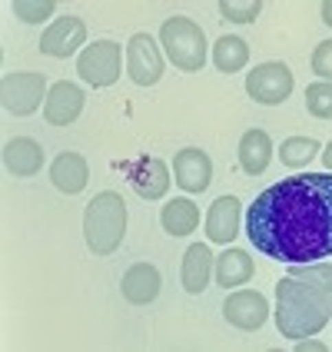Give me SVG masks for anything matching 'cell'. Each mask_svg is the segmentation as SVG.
I'll return each mask as SVG.
<instances>
[{
	"label": "cell",
	"instance_id": "cell-1",
	"mask_svg": "<svg viewBox=\"0 0 332 352\" xmlns=\"http://www.w3.org/2000/svg\"><path fill=\"white\" fill-rule=\"evenodd\" d=\"M250 243L276 263L332 256V176H289L256 196L246 216Z\"/></svg>",
	"mask_w": 332,
	"mask_h": 352
},
{
	"label": "cell",
	"instance_id": "cell-2",
	"mask_svg": "<svg viewBox=\"0 0 332 352\" xmlns=\"http://www.w3.org/2000/svg\"><path fill=\"white\" fill-rule=\"evenodd\" d=\"M332 319V302L322 289H316L313 283L283 276L276 286V326L286 339H306L326 329Z\"/></svg>",
	"mask_w": 332,
	"mask_h": 352
},
{
	"label": "cell",
	"instance_id": "cell-3",
	"mask_svg": "<svg viewBox=\"0 0 332 352\" xmlns=\"http://www.w3.org/2000/svg\"><path fill=\"white\" fill-rule=\"evenodd\" d=\"M83 236L93 256H110L120 250L123 236H126V203L113 190H103L90 199L87 213H83Z\"/></svg>",
	"mask_w": 332,
	"mask_h": 352
},
{
	"label": "cell",
	"instance_id": "cell-4",
	"mask_svg": "<svg viewBox=\"0 0 332 352\" xmlns=\"http://www.w3.org/2000/svg\"><path fill=\"white\" fill-rule=\"evenodd\" d=\"M159 43L176 70L196 74L206 63V34L190 17H166L159 27Z\"/></svg>",
	"mask_w": 332,
	"mask_h": 352
},
{
	"label": "cell",
	"instance_id": "cell-5",
	"mask_svg": "<svg viewBox=\"0 0 332 352\" xmlns=\"http://www.w3.org/2000/svg\"><path fill=\"white\" fill-rule=\"evenodd\" d=\"M50 87L43 74L34 70H23V74H7L0 80V100H3V110L14 113V117H30L34 110H40V100H47Z\"/></svg>",
	"mask_w": 332,
	"mask_h": 352
},
{
	"label": "cell",
	"instance_id": "cell-6",
	"mask_svg": "<svg viewBox=\"0 0 332 352\" xmlns=\"http://www.w3.org/2000/svg\"><path fill=\"white\" fill-rule=\"evenodd\" d=\"M120 43L117 40H97L90 47H83L77 57V74L90 87H110L120 80Z\"/></svg>",
	"mask_w": 332,
	"mask_h": 352
},
{
	"label": "cell",
	"instance_id": "cell-7",
	"mask_svg": "<svg viewBox=\"0 0 332 352\" xmlns=\"http://www.w3.org/2000/svg\"><path fill=\"white\" fill-rule=\"evenodd\" d=\"M293 70L286 67V63H279V60H269V63H259L250 70V77H246V94L256 100V103H263V107H279V103H286L289 94H293Z\"/></svg>",
	"mask_w": 332,
	"mask_h": 352
},
{
	"label": "cell",
	"instance_id": "cell-8",
	"mask_svg": "<svg viewBox=\"0 0 332 352\" xmlns=\"http://www.w3.org/2000/svg\"><path fill=\"white\" fill-rule=\"evenodd\" d=\"M123 60H126V74L137 87H153L163 77V54L150 34H133Z\"/></svg>",
	"mask_w": 332,
	"mask_h": 352
},
{
	"label": "cell",
	"instance_id": "cell-9",
	"mask_svg": "<svg viewBox=\"0 0 332 352\" xmlns=\"http://www.w3.org/2000/svg\"><path fill=\"white\" fill-rule=\"evenodd\" d=\"M80 43H87V23L80 17H57L47 30H43V37H40V54H47V57H74L80 50Z\"/></svg>",
	"mask_w": 332,
	"mask_h": 352
},
{
	"label": "cell",
	"instance_id": "cell-10",
	"mask_svg": "<svg viewBox=\"0 0 332 352\" xmlns=\"http://www.w3.org/2000/svg\"><path fill=\"white\" fill-rule=\"evenodd\" d=\"M223 316H226L230 326L243 329V333H253L269 319V302L256 289H239V293H233L223 302Z\"/></svg>",
	"mask_w": 332,
	"mask_h": 352
},
{
	"label": "cell",
	"instance_id": "cell-11",
	"mask_svg": "<svg viewBox=\"0 0 332 352\" xmlns=\"http://www.w3.org/2000/svg\"><path fill=\"white\" fill-rule=\"evenodd\" d=\"M83 90H80L77 83H70V80H60L50 87V94L43 100V117L47 123H54V126H70V123H77V117L83 113Z\"/></svg>",
	"mask_w": 332,
	"mask_h": 352
},
{
	"label": "cell",
	"instance_id": "cell-12",
	"mask_svg": "<svg viewBox=\"0 0 332 352\" xmlns=\"http://www.w3.org/2000/svg\"><path fill=\"white\" fill-rule=\"evenodd\" d=\"M173 179L179 183V190H186V193H203L206 186H210V179H213V163L210 157L203 153V150H196V146H186V150H179L173 157Z\"/></svg>",
	"mask_w": 332,
	"mask_h": 352
},
{
	"label": "cell",
	"instance_id": "cell-13",
	"mask_svg": "<svg viewBox=\"0 0 332 352\" xmlns=\"http://www.w3.org/2000/svg\"><path fill=\"white\" fill-rule=\"evenodd\" d=\"M159 286H163L159 270L150 266V263H133V266L126 270V276H123V283H120L123 299H126L130 306H146V302H153L159 296Z\"/></svg>",
	"mask_w": 332,
	"mask_h": 352
},
{
	"label": "cell",
	"instance_id": "cell-14",
	"mask_svg": "<svg viewBox=\"0 0 332 352\" xmlns=\"http://www.w3.org/2000/svg\"><path fill=\"white\" fill-rule=\"evenodd\" d=\"M236 233H239V199L236 196H219L213 199L210 213H206V236L210 243H233Z\"/></svg>",
	"mask_w": 332,
	"mask_h": 352
},
{
	"label": "cell",
	"instance_id": "cell-15",
	"mask_svg": "<svg viewBox=\"0 0 332 352\" xmlns=\"http://www.w3.org/2000/svg\"><path fill=\"white\" fill-rule=\"evenodd\" d=\"M213 270H216V263H213L210 246L193 243V246L183 253V270H179L183 289H186V293H193V296H199L206 286H210V276H213Z\"/></svg>",
	"mask_w": 332,
	"mask_h": 352
},
{
	"label": "cell",
	"instance_id": "cell-16",
	"mask_svg": "<svg viewBox=\"0 0 332 352\" xmlns=\"http://www.w3.org/2000/svg\"><path fill=\"white\" fill-rule=\"evenodd\" d=\"M50 179H54V186H57L60 193L77 196L90 183V166H87V160L80 157V153H60L50 163Z\"/></svg>",
	"mask_w": 332,
	"mask_h": 352
},
{
	"label": "cell",
	"instance_id": "cell-17",
	"mask_svg": "<svg viewBox=\"0 0 332 352\" xmlns=\"http://www.w3.org/2000/svg\"><path fill=\"white\" fill-rule=\"evenodd\" d=\"M3 166L14 176H34L43 166V146L30 137H14L3 146Z\"/></svg>",
	"mask_w": 332,
	"mask_h": 352
},
{
	"label": "cell",
	"instance_id": "cell-18",
	"mask_svg": "<svg viewBox=\"0 0 332 352\" xmlns=\"http://www.w3.org/2000/svg\"><path fill=\"white\" fill-rule=\"evenodd\" d=\"M269 160H273V140H269V133L266 130H246L243 140H239V166H243V173L250 176L266 173Z\"/></svg>",
	"mask_w": 332,
	"mask_h": 352
},
{
	"label": "cell",
	"instance_id": "cell-19",
	"mask_svg": "<svg viewBox=\"0 0 332 352\" xmlns=\"http://www.w3.org/2000/svg\"><path fill=\"white\" fill-rule=\"evenodd\" d=\"M256 273L253 266V256L246 253V250H223V253L216 256V283L223 286V289H236V286H243V283H250Z\"/></svg>",
	"mask_w": 332,
	"mask_h": 352
},
{
	"label": "cell",
	"instance_id": "cell-20",
	"mask_svg": "<svg viewBox=\"0 0 332 352\" xmlns=\"http://www.w3.org/2000/svg\"><path fill=\"white\" fill-rule=\"evenodd\" d=\"M130 179H133V190H137L143 199H163L166 190H170V166L157 157L140 160Z\"/></svg>",
	"mask_w": 332,
	"mask_h": 352
},
{
	"label": "cell",
	"instance_id": "cell-21",
	"mask_svg": "<svg viewBox=\"0 0 332 352\" xmlns=\"http://www.w3.org/2000/svg\"><path fill=\"white\" fill-rule=\"evenodd\" d=\"M159 223L170 236H190L199 226V206L193 199H170L163 203V213H159Z\"/></svg>",
	"mask_w": 332,
	"mask_h": 352
},
{
	"label": "cell",
	"instance_id": "cell-22",
	"mask_svg": "<svg viewBox=\"0 0 332 352\" xmlns=\"http://www.w3.org/2000/svg\"><path fill=\"white\" fill-rule=\"evenodd\" d=\"M246 60H250V43H246L243 37L223 34V37L213 43L216 70H223V74H236V70H243V67H246Z\"/></svg>",
	"mask_w": 332,
	"mask_h": 352
},
{
	"label": "cell",
	"instance_id": "cell-23",
	"mask_svg": "<svg viewBox=\"0 0 332 352\" xmlns=\"http://www.w3.org/2000/svg\"><path fill=\"white\" fill-rule=\"evenodd\" d=\"M319 157V140L313 137H289L279 146V163L289 166V170H302Z\"/></svg>",
	"mask_w": 332,
	"mask_h": 352
},
{
	"label": "cell",
	"instance_id": "cell-24",
	"mask_svg": "<svg viewBox=\"0 0 332 352\" xmlns=\"http://www.w3.org/2000/svg\"><path fill=\"white\" fill-rule=\"evenodd\" d=\"M286 276L313 283L316 289H322L332 302V263H289V273Z\"/></svg>",
	"mask_w": 332,
	"mask_h": 352
},
{
	"label": "cell",
	"instance_id": "cell-25",
	"mask_svg": "<svg viewBox=\"0 0 332 352\" xmlns=\"http://www.w3.org/2000/svg\"><path fill=\"white\" fill-rule=\"evenodd\" d=\"M306 110L316 120H332V83H309L306 87Z\"/></svg>",
	"mask_w": 332,
	"mask_h": 352
},
{
	"label": "cell",
	"instance_id": "cell-26",
	"mask_svg": "<svg viewBox=\"0 0 332 352\" xmlns=\"http://www.w3.org/2000/svg\"><path fill=\"white\" fill-rule=\"evenodd\" d=\"M57 3L54 0H14V14L23 23H43L47 17H54Z\"/></svg>",
	"mask_w": 332,
	"mask_h": 352
},
{
	"label": "cell",
	"instance_id": "cell-27",
	"mask_svg": "<svg viewBox=\"0 0 332 352\" xmlns=\"http://www.w3.org/2000/svg\"><path fill=\"white\" fill-rule=\"evenodd\" d=\"M259 10H263L259 0H243V3L223 0V3H219V14H223L226 20H233V23H253V20L259 17Z\"/></svg>",
	"mask_w": 332,
	"mask_h": 352
},
{
	"label": "cell",
	"instance_id": "cell-28",
	"mask_svg": "<svg viewBox=\"0 0 332 352\" xmlns=\"http://www.w3.org/2000/svg\"><path fill=\"white\" fill-rule=\"evenodd\" d=\"M313 74L322 77V83H332V40H322L313 50Z\"/></svg>",
	"mask_w": 332,
	"mask_h": 352
},
{
	"label": "cell",
	"instance_id": "cell-29",
	"mask_svg": "<svg viewBox=\"0 0 332 352\" xmlns=\"http://www.w3.org/2000/svg\"><path fill=\"white\" fill-rule=\"evenodd\" d=\"M296 349L299 352H326V342H319V339H296Z\"/></svg>",
	"mask_w": 332,
	"mask_h": 352
},
{
	"label": "cell",
	"instance_id": "cell-30",
	"mask_svg": "<svg viewBox=\"0 0 332 352\" xmlns=\"http://www.w3.org/2000/svg\"><path fill=\"white\" fill-rule=\"evenodd\" d=\"M319 14H322V20H326V23L332 27V0H326V3L319 7Z\"/></svg>",
	"mask_w": 332,
	"mask_h": 352
},
{
	"label": "cell",
	"instance_id": "cell-31",
	"mask_svg": "<svg viewBox=\"0 0 332 352\" xmlns=\"http://www.w3.org/2000/svg\"><path fill=\"white\" fill-rule=\"evenodd\" d=\"M322 163H326V166H329V170H332V140H329V146L322 150Z\"/></svg>",
	"mask_w": 332,
	"mask_h": 352
}]
</instances>
